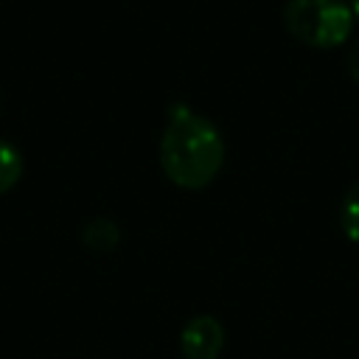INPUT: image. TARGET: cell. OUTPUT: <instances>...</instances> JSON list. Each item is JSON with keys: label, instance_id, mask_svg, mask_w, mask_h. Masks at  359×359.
Masks as SVG:
<instances>
[{"label": "cell", "instance_id": "1", "mask_svg": "<svg viewBox=\"0 0 359 359\" xmlns=\"http://www.w3.org/2000/svg\"><path fill=\"white\" fill-rule=\"evenodd\" d=\"M224 137L219 126L188 104L168 107L160 135V168L171 185L185 191L208 188L224 165Z\"/></svg>", "mask_w": 359, "mask_h": 359}, {"label": "cell", "instance_id": "2", "mask_svg": "<svg viewBox=\"0 0 359 359\" xmlns=\"http://www.w3.org/2000/svg\"><path fill=\"white\" fill-rule=\"evenodd\" d=\"M353 11L348 0H286L283 3V28L292 39L309 48H337L353 34Z\"/></svg>", "mask_w": 359, "mask_h": 359}, {"label": "cell", "instance_id": "3", "mask_svg": "<svg viewBox=\"0 0 359 359\" xmlns=\"http://www.w3.org/2000/svg\"><path fill=\"white\" fill-rule=\"evenodd\" d=\"M224 337V325L213 314H196L180 331V351L185 359H219Z\"/></svg>", "mask_w": 359, "mask_h": 359}, {"label": "cell", "instance_id": "4", "mask_svg": "<svg viewBox=\"0 0 359 359\" xmlns=\"http://www.w3.org/2000/svg\"><path fill=\"white\" fill-rule=\"evenodd\" d=\"M337 222H339L342 236L351 244H359V180L342 194L339 210H337Z\"/></svg>", "mask_w": 359, "mask_h": 359}, {"label": "cell", "instance_id": "5", "mask_svg": "<svg viewBox=\"0 0 359 359\" xmlns=\"http://www.w3.org/2000/svg\"><path fill=\"white\" fill-rule=\"evenodd\" d=\"M81 238H84L87 247H93V250H104V252H107V250H115V247H118V241H121V230H118V224H115L112 219H93V222L84 224Z\"/></svg>", "mask_w": 359, "mask_h": 359}, {"label": "cell", "instance_id": "6", "mask_svg": "<svg viewBox=\"0 0 359 359\" xmlns=\"http://www.w3.org/2000/svg\"><path fill=\"white\" fill-rule=\"evenodd\" d=\"M22 168H25V163H22V151H20L14 143L0 140V194L11 191V188L20 182Z\"/></svg>", "mask_w": 359, "mask_h": 359}, {"label": "cell", "instance_id": "7", "mask_svg": "<svg viewBox=\"0 0 359 359\" xmlns=\"http://www.w3.org/2000/svg\"><path fill=\"white\" fill-rule=\"evenodd\" d=\"M348 73H351V79L359 84V36L351 42V48H348Z\"/></svg>", "mask_w": 359, "mask_h": 359}, {"label": "cell", "instance_id": "8", "mask_svg": "<svg viewBox=\"0 0 359 359\" xmlns=\"http://www.w3.org/2000/svg\"><path fill=\"white\" fill-rule=\"evenodd\" d=\"M351 3V11H353V17L359 20V0H348Z\"/></svg>", "mask_w": 359, "mask_h": 359}]
</instances>
